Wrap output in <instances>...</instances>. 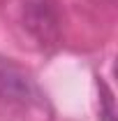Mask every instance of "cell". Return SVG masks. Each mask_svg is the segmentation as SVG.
Masks as SVG:
<instances>
[{
  "instance_id": "cell-1",
  "label": "cell",
  "mask_w": 118,
  "mask_h": 121,
  "mask_svg": "<svg viewBox=\"0 0 118 121\" xmlns=\"http://www.w3.org/2000/svg\"><path fill=\"white\" fill-rule=\"evenodd\" d=\"M19 21L39 44H56L60 37V19L51 0H19Z\"/></svg>"
},
{
  "instance_id": "cell-2",
  "label": "cell",
  "mask_w": 118,
  "mask_h": 121,
  "mask_svg": "<svg viewBox=\"0 0 118 121\" xmlns=\"http://www.w3.org/2000/svg\"><path fill=\"white\" fill-rule=\"evenodd\" d=\"M30 84L23 75H19L14 70H2L0 72V98L5 100H28Z\"/></svg>"
}]
</instances>
